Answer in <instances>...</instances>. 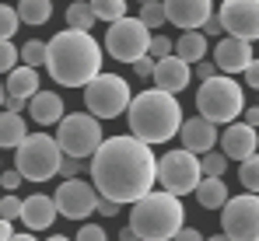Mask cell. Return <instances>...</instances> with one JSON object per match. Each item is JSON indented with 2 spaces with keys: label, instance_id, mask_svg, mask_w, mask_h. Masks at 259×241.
<instances>
[{
  "label": "cell",
  "instance_id": "f1b7e54d",
  "mask_svg": "<svg viewBox=\"0 0 259 241\" xmlns=\"http://www.w3.org/2000/svg\"><path fill=\"white\" fill-rule=\"evenodd\" d=\"M18 25H21V14H18L11 4H4V7H0V42H14Z\"/></svg>",
  "mask_w": 259,
  "mask_h": 241
},
{
  "label": "cell",
  "instance_id": "ab89813d",
  "mask_svg": "<svg viewBox=\"0 0 259 241\" xmlns=\"http://www.w3.org/2000/svg\"><path fill=\"white\" fill-rule=\"evenodd\" d=\"M154 70H158V63L147 56V60H140V63H133V74L137 77H154Z\"/></svg>",
  "mask_w": 259,
  "mask_h": 241
},
{
  "label": "cell",
  "instance_id": "bcb514c9",
  "mask_svg": "<svg viewBox=\"0 0 259 241\" xmlns=\"http://www.w3.org/2000/svg\"><path fill=\"white\" fill-rule=\"evenodd\" d=\"M0 241H14V227H11L7 220L0 224Z\"/></svg>",
  "mask_w": 259,
  "mask_h": 241
},
{
  "label": "cell",
  "instance_id": "d6a6232c",
  "mask_svg": "<svg viewBox=\"0 0 259 241\" xmlns=\"http://www.w3.org/2000/svg\"><path fill=\"white\" fill-rule=\"evenodd\" d=\"M18 60H21V49H14V42H0V70L4 74H14L18 70L14 67Z\"/></svg>",
  "mask_w": 259,
  "mask_h": 241
},
{
  "label": "cell",
  "instance_id": "5bb4252c",
  "mask_svg": "<svg viewBox=\"0 0 259 241\" xmlns=\"http://www.w3.org/2000/svg\"><path fill=\"white\" fill-rule=\"evenodd\" d=\"M214 63L217 70L224 74V77H235V74H242L245 77V70L256 63V53H252V42H242V39H221L214 45Z\"/></svg>",
  "mask_w": 259,
  "mask_h": 241
},
{
  "label": "cell",
  "instance_id": "8992f818",
  "mask_svg": "<svg viewBox=\"0 0 259 241\" xmlns=\"http://www.w3.org/2000/svg\"><path fill=\"white\" fill-rule=\"evenodd\" d=\"M56 143L63 151V158H95L98 147L105 143L102 136V119H95L91 112H74L56 126Z\"/></svg>",
  "mask_w": 259,
  "mask_h": 241
},
{
  "label": "cell",
  "instance_id": "4dcf8cb0",
  "mask_svg": "<svg viewBox=\"0 0 259 241\" xmlns=\"http://www.w3.org/2000/svg\"><path fill=\"white\" fill-rule=\"evenodd\" d=\"M140 21H144L147 28H161V25L168 21L165 4H144V7H140Z\"/></svg>",
  "mask_w": 259,
  "mask_h": 241
},
{
  "label": "cell",
  "instance_id": "836d02e7",
  "mask_svg": "<svg viewBox=\"0 0 259 241\" xmlns=\"http://www.w3.org/2000/svg\"><path fill=\"white\" fill-rule=\"evenodd\" d=\"M21 213H25V200H18V196H14V192H11V196H4V200H0V217H4V220H7V224H11V220H14V217H21Z\"/></svg>",
  "mask_w": 259,
  "mask_h": 241
},
{
  "label": "cell",
  "instance_id": "f35d334b",
  "mask_svg": "<svg viewBox=\"0 0 259 241\" xmlns=\"http://www.w3.org/2000/svg\"><path fill=\"white\" fill-rule=\"evenodd\" d=\"M193 74H196V77H200L203 84H207V80H214V77H217V63L203 60V63H196V70H193Z\"/></svg>",
  "mask_w": 259,
  "mask_h": 241
},
{
  "label": "cell",
  "instance_id": "60d3db41",
  "mask_svg": "<svg viewBox=\"0 0 259 241\" xmlns=\"http://www.w3.org/2000/svg\"><path fill=\"white\" fill-rule=\"evenodd\" d=\"M203 35H210V39L221 42V35H224V25H221V18H217V14L207 21V25H203Z\"/></svg>",
  "mask_w": 259,
  "mask_h": 241
},
{
  "label": "cell",
  "instance_id": "277c9868",
  "mask_svg": "<svg viewBox=\"0 0 259 241\" xmlns=\"http://www.w3.org/2000/svg\"><path fill=\"white\" fill-rule=\"evenodd\" d=\"M186 224V206L172 192H151L133 206L130 227L137 231L140 241H175Z\"/></svg>",
  "mask_w": 259,
  "mask_h": 241
},
{
  "label": "cell",
  "instance_id": "6da1fadb",
  "mask_svg": "<svg viewBox=\"0 0 259 241\" xmlns=\"http://www.w3.org/2000/svg\"><path fill=\"white\" fill-rule=\"evenodd\" d=\"M154 178H158V161L151 143L137 140V136H109L98 154L91 158V185L98 189L102 200L112 203H137L154 192Z\"/></svg>",
  "mask_w": 259,
  "mask_h": 241
},
{
  "label": "cell",
  "instance_id": "52a82bcc",
  "mask_svg": "<svg viewBox=\"0 0 259 241\" xmlns=\"http://www.w3.org/2000/svg\"><path fill=\"white\" fill-rule=\"evenodd\" d=\"M60 164H63V151L56 143V136H46V133H32L21 147H18V171L28 178V182H49L53 175H60Z\"/></svg>",
  "mask_w": 259,
  "mask_h": 241
},
{
  "label": "cell",
  "instance_id": "8d00e7d4",
  "mask_svg": "<svg viewBox=\"0 0 259 241\" xmlns=\"http://www.w3.org/2000/svg\"><path fill=\"white\" fill-rule=\"evenodd\" d=\"M77 241H109V238H105V227L102 224H84L77 231Z\"/></svg>",
  "mask_w": 259,
  "mask_h": 241
},
{
  "label": "cell",
  "instance_id": "44dd1931",
  "mask_svg": "<svg viewBox=\"0 0 259 241\" xmlns=\"http://www.w3.org/2000/svg\"><path fill=\"white\" fill-rule=\"evenodd\" d=\"M39 91H42L39 87V70H32V67H18L14 74H7V80H4V94H11L18 102H32Z\"/></svg>",
  "mask_w": 259,
  "mask_h": 241
},
{
  "label": "cell",
  "instance_id": "f546056e",
  "mask_svg": "<svg viewBox=\"0 0 259 241\" xmlns=\"http://www.w3.org/2000/svg\"><path fill=\"white\" fill-rule=\"evenodd\" d=\"M238 178H242L245 192H259V154L238 164Z\"/></svg>",
  "mask_w": 259,
  "mask_h": 241
},
{
  "label": "cell",
  "instance_id": "681fc988",
  "mask_svg": "<svg viewBox=\"0 0 259 241\" xmlns=\"http://www.w3.org/2000/svg\"><path fill=\"white\" fill-rule=\"evenodd\" d=\"M207 241H231V238H228V234H210Z\"/></svg>",
  "mask_w": 259,
  "mask_h": 241
},
{
  "label": "cell",
  "instance_id": "3957f363",
  "mask_svg": "<svg viewBox=\"0 0 259 241\" xmlns=\"http://www.w3.org/2000/svg\"><path fill=\"white\" fill-rule=\"evenodd\" d=\"M126 119H130V136H137L151 147L168 143L182 133V105L175 94L151 87V91H140L133 98Z\"/></svg>",
  "mask_w": 259,
  "mask_h": 241
},
{
  "label": "cell",
  "instance_id": "e575fe53",
  "mask_svg": "<svg viewBox=\"0 0 259 241\" xmlns=\"http://www.w3.org/2000/svg\"><path fill=\"white\" fill-rule=\"evenodd\" d=\"M172 53H175V42L168 39V35H154V42H151V60H154V63L168 60Z\"/></svg>",
  "mask_w": 259,
  "mask_h": 241
},
{
  "label": "cell",
  "instance_id": "9c48e42d",
  "mask_svg": "<svg viewBox=\"0 0 259 241\" xmlns=\"http://www.w3.org/2000/svg\"><path fill=\"white\" fill-rule=\"evenodd\" d=\"M130 105H133V94L119 74H102L84 87V109L95 119H119L123 112H130Z\"/></svg>",
  "mask_w": 259,
  "mask_h": 241
},
{
  "label": "cell",
  "instance_id": "d4e9b609",
  "mask_svg": "<svg viewBox=\"0 0 259 241\" xmlns=\"http://www.w3.org/2000/svg\"><path fill=\"white\" fill-rule=\"evenodd\" d=\"M18 14H21L25 25H46V21L53 18V4H49V0H25V4L18 7Z\"/></svg>",
  "mask_w": 259,
  "mask_h": 241
},
{
  "label": "cell",
  "instance_id": "5b68a950",
  "mask_svg": "<svg viewBox=\"0 0 259 241\" xmlns=\"http://www.w3.org/2000/svg\"><path fill=\"white\" fill-rule=\"evenodd\" d=\"M196 112L214 126H231L238 116H245V91L235 77H214L200 84L196 91Z\"/></svg>",
  "mask_w": 259,
  "mask_h": 241
},
{
  "label": "cell",
  "instance_id": "7402d4cb",
  "mask_svg": "<svg viewBox=\"0 0 259 241\" xmlns=\"http://www.w3.org/2000/svg\"><path fill=\"white\" fill-rule=\"evenodd\" d=\"M25 140H28V129H25L21 112H4L0 116V147L4 151H18Z\"/></svg>",
  "mask_w": 259,
  "mask_h": 241
},
{
  "label": "cell",
  "instance_id": "d6986e66",
  "mask_svg": "<svg viewBox=\"0 0 259 241\" xmlns=\"http://www.w3.org/2000/svg\"><path fill=\"white\" fill-rule=\"evenodd\" d=\"M60 217V206L53 196H42V192H32L25 200V213H21V224H28V231H46L53 227Z\"/></svg>",
  "mask_w": 259,
  "mask_h": 241
},
{
  "label": "cell",
  "instance_id": "83f0119b",
  "mask_svg": "<svg viewBox=\"0 0 259 241\" xmlns=\"http://www.w3.org/2000/svg\"><path fill=\"white\" fill-rule=\"evenodd\" d=\"M46 60H49V42L32 39V42H25V45H21V63H25V67L39 70V67H46Z\"/></svg>",
  "mask_w": 259,
  "mask_h": 241
},
{
  "label": "cell",
  "instance_id": "2e32d148",
  "mask_svg": "<svg viewBox=\"0 0 259 241\" xmlns=\"http://www.w3.org/2000/svg\"><path fill=\"white\" fill-rule=\"evenodd\" d=\"M165 11L175 28H186V32H203V25L214 18L210 0H168Z\"/></svg>",
  "mask_w": 259,
  "mask_h": 241
},
{
  "label": "cell",
  "instance_id": "f6af8a7d",
  "mask_svg": "<svg viewBox=\"0 0 259 241\" xmlns=\"http://www.w3.org/2000/svg\"><path fill=\"white\" fill-rule=\"evenodd\" d=\"M245 122H249L252 129L259 126V105H256V109H245Z\"/></svg>",
  "mask_w": 259,
  "mask_h": 241
},
{
  "label": "cell",
  "instance_id": "4fadbf2b",
  "mask_svg": "<svg viewBox=\"0 0 259 241\" xmlns=\"http://www.w3.org/2000/svg\"><path fill=\"white\" fill-rule=\"evenodd\" d=\"M217 18H221V25L231 39H242V42L259 39V0H224Z\"/></svg>",
  "mask_w": 259,
  "mask_h": 241
},
{
  "label": "cell",
  "instance_id": "ac0fdd59",
  "mask_svg": "<svg viewBox=\"0 0 259 241\" xmlns=\"http://www.w3.org/2000/svg\"><path fill=\"white\" fill-rule=\"evenodd\" d=\"M189 80H193V70H189V63H186V60H179V56L161 60V63H158V70H154V87H158V91H168V94L186 91V87H189Z\"/></svg>",
  "mask_w": 259,
  "mask_h": 241
},
{
  "label": "cell",
  "instance_id": "ba28073f",
  "mask_svg": "<svg viewBox=\"0 0 259 241\" xmlns=\"http://www.w3.org/2000/svg\"><path fill=\"white\" fill-rule=\"evenodd\" d=\"M151 42H154V35L140 18H123V21L109 25L105 53L112 60H119V63H140V60L151 56Z\"/></svg>",
  "mask_w": 259,
  "mask_h": 241
},
{
  "label": "cell",
  "instance_id": "7bdbcfd3",
  "mask_svg": "<svg viewBox=\"0 0 259 241\" xmlns=\"http://www.w3.org/2000/svg\"><path fill=\"white\" fill-rule=\"evenodd\" d=\"M98 213H102V217H116V213H119V203L102 200V203H98Z\"/></svg>",
  "mask_w": 259,
  "mask_h": 241
},
{
  "label": "cell",
  "instance_id": "30bf717a",
  "mask_svg": "<svg viewBox=\"0 0 259 241\" xmlns=\"http://www.w3.org/2000/svg\"><path fill=\"white\" fill-rule=\"evenodd\" d=\"M158 182H161V189L165 192H172V196H189V192H196L200 189V182H203V164L196 154H189V151H168L165 158L158 161Z\"/></svg>",
  "mask_w": 259,
  "mask_h": 241
},
{
  "label": "cell",
  "instance_id": "1f68e13d",
  "mask_svg": "<svg viewBox=\"0 0 259 241\" xmlns=\"http://www.w3.org/2000/svg\"><path fill=\"white\" fill-rule=\"evenodd\" d=\"M200 164H203V178H224V171H228V158L224 154H203L200 158Z\"/></svg>",
  "mask_w": 259,
  "mask_h": 241
},
{
  "label": "cell",
  "instance_id": "8fae6325",
  "mask_svg": "<svg viewBox=\"0 0 259 241\" xmlns=\"http://www.w3.org/2000/svg\"><path fill=\"white\" fill-rule=\"evenodd\" d=\"M221 227L231 241H259V196H231L221 210Z\"/></svg>",
  "mask_w": 259,
  "mask_h": 241
},
{
  "label": "cell",
  "instance_id": "74e56055",
  "mask_svg": "<svg viewBox=\"0 0 259 241\" xmlns=\"http://www.w3.org/2000/svg\"><path fill=\"white\" fill-rule=\"evenodd\" d=\"M21 178H25V175H21V171H18V168H7V171H4V178H0V182H4V189H7V192H14V189H18V185H21Z\"/></svg>",
  "mask_w": 259,
  "mask_h": 241
},
{
  "label": "cell",
  "instance_id": "b9f144b4",
  "mask_svg": "<svg viewBox=\"0 0 259 241\" xmlns=\"http://www.w3.org/2000/svg\"><path fill=\"white\" fill-rule=\"evenodd\" d=\"M175 241H207V238H203V234H200L196 227H182V231H179V238H175Z\"/></svg>",
  "mask_w": 259,
  "mask_h": 241
},
{
  "label": "cell",
  "instance_id": "ffe728a7",
  "mask_svg": "<svg viewBox=\"0 0 259 241\" xmlns=\"http://www.w3.org/2000/svg\"><path fill=\"white\" fill-rule=\"evenodd\" d=\"M28 116L39 122V126H60L67 119L63 116V98L56 91H39L32 102H28Z\"/></svg>",
  "mask_w": 259,
  "mask_h": 241
},
{
  "label": "cell",
  "instance_id": "d590c367",
  "mask_svg": "<svg viewBox=\"0 0 259 241\" xmlns=\"http://www.w3.org/2000/svg\"><path fill=\"white\" fill-rule=\"evenodd\" d=\"M81 171H91V164H84V161H77V158H63V164H60V175H63V182H70V178H81Z\"/></svg>",
  "mask_w": 259,
  "mask_h": 241
},
{
  "label": "cell",
  "instance_id": "c3c4849f",
  "mask_svg": "<svg viewBox=\"0 0 259 241\" xmlns=\"http://www.w3.org/2000/svg\"><path fill=\"white\" fill-rule=\"evenodd\" d=\"M14 241H35V234H14Z\"/></svg>",
  "mask_w": 259,
  "mask_h": 241
},
{
  "label": "cell",
  "instance_id": "603a6c76",
  "mask_svg": "<svg viewBox=\"0 0 259 241\" xmlns=\"http://www.w3.org/2000/svg\"><path fill=\"white\" fill-rule=\"evenodd\" d=\"M175 56L186 60V63H203L207 60V35L203 32H182L179 42H175Z\"/></svg>",
  "mask_w": 259,
  "mask_h": 241
},
{
  "label": "cell",
  "instance_id": "484cf974",
  "mask_svg": "<svg viewBox=\"0 0 259 241\" xmlns=\"http://www.w3.org/2000/svg\"><path fill=\"white\" fill-rule=\"evenodd\" d=\"M91 25H95L91 4H70V7H67V28H70V32H88Z\"/></svg>",
  "mask_w": 259,
  "mask_h": 241
},
{
  "label": "cell",
  "instance_id": "cb8c5ba5",
  "mask_svg": "<svg viewBox=\"0 0 259 241\" xmlns=\"http://www.w3.org/2000/svg\"><path fill=\"white\" fill-rule=\"evenodd\" d=\"M228 200H231V196H228L224 178H203L200 189H196V203H200L203 210H224Z\"/></svg>",
  "mask_w": 259,
  "mask_h": 241
},
{
  "label": "cell",
  "instance_id": "9a60e30c",
  "mask_svg": "<svg viewBox=\"0 0 259 241\" xmlns=\"http://www.w3.org/2000/svg\"><path fill=\"white\" fill-rule=\"evenodd\" d=\"M259 136H256V129L249 126V122H231L224 133H221V154L228 161H249V158H256L259 151Z\"/></svg>",
  "mask_w": 259,
  "mask_h": 241
},
{
  "label": "cell",
  "instance_id": "4316f807",
  "mask_svg": "<svg viewBox=\"0 0 259 241\" xmlns=\"http://www.w3.org/2000/svg\"><path fill=\"white\" fill-rule=\"evenodd\" d=\"M91 11H95V18H102V21H109V25H116V21L130 18L123 0H95V4H91Z\"/></svg>",
  "mask_w": 259,
  "mask_h": 241
},
{
  "label": "cell",
  "instance_id": "e0dca14e",
  "mask_svg": "<svg viewBox=\"0 0 259 241\" xmlns=\"http://www.w3.org/2000/svg\"><path fill=\"white\" fill-rule=\"evenodd\" d=\"M179 136H182V151H189V154H196V158L210 154V151H214V143L221 140V136H217V126H214V122H207L203 116L186 119Z\"/></svg>",
  "mask_w": 259,
  "mask_h": 241
},
{
  "label": "cell",
  "instance_id": "7dc6e473",
  "mask_svg": "<svg viewBox=\"0 0 259 241\" xmlns=\"http://www.w3.org/2000/svg\"><path fill=\"white\" fill-rule=\"evenodd\" d=\"M119 241H140V238H137V231H133V227L126 224V227L119 231Z\"/></svg>",
  "mask_w": 259,
  "mask_h": 241
},
{
  "label": "cell",
  "instance_id": "ee69618b",
  "mask_svg": "<svg viewBox=\"0 0 259 241\" xmlns=\"http://www.w3.org/2000/svg\"><path fill=\"white\" fill-rule=\"evenodd\" d=\"M245 84H249V87H256V91H259V60L252 63V67H249V70H245Z\"/></svg>",
  "mask_w": 259,
  "mask_h": 241
},
{
  "label": "cell",
  "instance_id": "7a4b0ae2",
  "mask_svg": "<svg viewBox=\"0 0 259 241\" xmlns=\"http://www.w3.org/2000/svg\"><path fill=\"white\" fill-rule=\"evenodd\" d=\"M102 45L91 39V32H56L49 39V77L63 87H88L91 80L102 77Z\"/></svg>",
  "mask_w": 259,
  "mask_h": 241
},
{
  "label": "cell",
  "instance_id": "f907efd6",
  "mask_svg": "<svg viewBox=\"0 0 259 241\" xmlns=\"http://www.w3.org/2000/svg\"><path fill=\"white\" fill-rule=\"evenodd\" d=\"M46 241H70V238H63V234H53V238H46Z\"/></svg>",
  "mask_w": 259,
  "mask_h": 241
},
{
  "label": "cell",
  "instance_id": "7c38bea8",
  "mask_svg": "<svg viewBox=\"0 0 259 241\" xmlns=\"http://www.w3.org/2000/svg\"><path fill=\"white\" fill-rule=\"evenodd\" d=\"M53 200L60 206V217H67V220H88L95 210H98V189L84 182V178H70V182H63L56 192H53Z\"/></svg>",
  "mask_w": 259,
  "mask_h": 241
}]
</instances>
